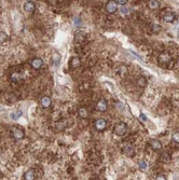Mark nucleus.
<instances>
[{
    "label": "nucleus",
    "instance_id": "nucleus-1",
    "mask_svg": "<svg viewBox=\"0 0 179 180\" xmlns=\"http://www.w3.org/2000/svg\"><path fill=\"white\" fill-rule=\"evenodd\" d=\"M71 124H73V120H67V119L58 120L57 122L54 123V131L55 132L63 131V130H65L66 127L70 126Z\"/></svg>",
    "mask_w": 179,
    "mask_h": 180
},
{
    "label": "nucleus",
    "instance_id": "nucleus-2",
    "mask_svg": "<svg viewBox=\"0 0 179 180\" xmlns=\"http://www.w3.org/2000/svg\"><path fill=\"white\" fill-rule=\"evenodd\" d=\"M10 134H11V137L15 139V140H21V139H23L25 136V133L24 131L21 128V127H13L11 132H10Z\"/></svg>",
    "mask_w": 179,
    "mask_h": 180
},
{
    "label": "nucleus",
    "instance_id": "nucleus-3",
    "mask_svg": "<svg viewBox=\"0 0 179 180\" xmlns=\"http://www.w3.org/2000/svg\"><path fill=\"white\" fill-rule=\"evenodd\" d=\"M114 134L118 135V136H123L124 134H125L126 132H127V124L124 123V122H120V123H118L114 127Z\"/></svg>",
    "mask_w": 179,
    "mask_h": 180
},
{
    "label": "nucleus",
    "instance_id": "nucleus-4",
    "mask_svg": "<svg viewBox=\"0 0 179 180\" xmlns=\"http://www.w3.org/2000/svg\"><path fill=\"white\" fill-rule=\"evenodd\" d=\"M106 11L108 13H114L118 11V2L114 0H109L106 5Z\"/></svg>",
    "mask_w": 179,
    "mask_h": 180
},
{
    "label": "nucleus",
    "instance_id": "nucleus-5",
    "mask_svg": "<svg viewBox=\"0 0 179 180\" xmlns=\"http://www.w3.org/2000/svg\"><path fill=\"white\" fill-rule=\"evenodd\" d=\"M158 59H159V63H160L161 65L165 66V65H167V64L172 60V57H170V55L168 53L163 52V53H161L160 55H159V58Z\"/></svg>",
    "mask_w": 179,
    "mask_h": 180
},
{
    "label": "nucleus",
    "instance_id": "nucleus-6",
    "mask_svg": "<svg viewBox=\"0 0 179 180\" xmlns=\"http://www.w3.org/2000/svg\"><path fill=\"white\" fill-rule=\"evenodd\" d=\"M94 126H95V128H96V131H98V132L105 131V128L107 127L106 120H104V119H98V120H96L95 123H94Z\"/></svg>",
    "mask_w": 179,
    "mask_h": 180
},
{
    "label": "nucleus",
    "instance_id": "nucleus-7",
    "mask_svg": "<svg viewBox=\"0 0 179 180\" xmlns=\"http://www.w3.org/2000/svg\"><path fill=\"white\" fill-rule=\"evenodd\" d=\"M107 108H108V104H107L106 99H99L96 104V110L99 112H105L107 110Z\"/></svg>",
    "mask_w": 179,
    "mask_h": 180
},
{
    "label": "nucleus",
    "instance_id": "nucleus-8",
    "mask_svg": "<svg viewBox=\"0 0 179 180\" xmlns=\"http://www.w3.org/2000/svg\"><path fill=\"white\" fill-rule=\"evenodd\" d=\"M149 145L152 148V150L154 151H160L162 149V147H163L162 146V142L160 140H158V139H151L149 141Z\"/></svg>",
    "mask_w": 179,
    "mask_h": 180
},
{
    "label": "nucleus",
    "instance_id": "nucleus-9",
    "mask_svg": "<svg viewBox=\"0 0 179 180\" xmlns=\"http://www.w3.org/2000/svg\"><path fill=\"white\" fill-rule=\"evenodd\" d=\"M123 153L125 155L132 157V156H134V154H135V149H134V147L132 146V145H125V146L123 147Z\"/></svg>",
    "mask_w": 179,
    "mask_h": 180
},
{
    "label": "nucleus",
    "instance_id": "nucleus-10",
    "mask_svg": "<svg viewBox=\"0 0 179 180\" xmlns=\"http://www.w3.org/2000/svg\"><path fill=\"white\" fill-rule=\"evenodd\" d=\"M43 65V60L40 58V57H35L31 63H30V66L33 67L34 69H40Z\"/></svg>",
    "mask_w": 179,
    "mask_h": 180
},
{
    "label": "nucleus",
    "instance_id": "nucleus-11",
    "mask_svg": "<svg viewBox=\"0 0 179 180\" xmlns=\"http://www.w3.org/2000/svg\"><path fill=\"white\" fill-rule=\"evenodd\" d=\"M176 19V15L173 12H165L163 14V21L166 23H173Z\"/></svg>",
    "mask_w": 179,
    "mask_h": 180
},
{
    "label": "nucleus",
    "instance_id": "nucleus-12",
    "mask_svg": "<svg viewBox=\"0 0 179 180\" xmlns=\"http://www.w3.org/2000/svg\"><path fill=\"white\" fill-rule=\"evenodd\" d=\"M24 10L26 12H28V13H33L36 10V5H35V3L33 1L28 0V1H26L24 3Z\"/></svg>",
    "mask_w": 179,
    "mask_h": 180
},
{
    "label": "nucleus",
    "instance_id": "nucleus-13",
    "mask_svg": "<svg viewBox=\"0 0 179 180\" xmlns=\"http://www.w3.org/2000/svg\"><path fill=\"white\" fill-rule=\"evenodd\" d=\"M80 64H81L80 58L77 57V56H75V57H73V58L70 59V62H69V66H70V68L76 69L80 66Z\"/></svg>",
    "mask_w": 179,
    "mask_h": 180
},
{
    "label": "nucleus",
    "instance_id": "nucleus-14",
    "mask_svg": "<svg viewBox=\"0 0 179 180\" xmlns=\"http://www.w3.org/2000/svg\"><path fill=\"white\" fill-rule=\"evenodd\" d=\"M40 104H41V106L43 108H49L51 106V104H52V100H51V98L49 97V96H44V97L41 98Z\"/></svg>",
    "mask_w": 179,
    "mask_h": 180
},
{
    "label": "nucleus",
    "instance_id": "nucleus-15",
    "mask_svg": "<svg viewBox=\"0 0 179 180\" xmlns=\"http://www.w3.org/2000/svg\"><path fill=\"white\" fill-rule=\"evenodd\" d=\"M36 178V173L34 169H28L24 174V179L25 180H33Z\"/></svg>",
    "mask_w": 179,
    "mask_h": 180
},
{
    "label": "nucleus",
    "instance_id": "nucleus-16",
    "mask_svg": "<svg viewBox=\"0 0 179 180\" xmlns=\"http://www.w3.org/2000/svg\"><path fill=\"white\" fill-rule=\"evenodd\" d=\"M148 7L151 10H155L160 7V2H159V0H149L148 1Z\"/></svg>",
    "mask_w": 179,
    "mask_h": 180
},
{
    "label": "nucleus",
    "instance_id": "nucleus-17",
    "mask_svg": "<svg viewBox=\"0 0 179 180\" xmlns=\"http://www.w3.org/2000/svg\"><path fill=\"white\" fill-rule=\"evenodd\" d=\"M170 161V154L168 152H163L160 155V162L161 163H168Z\"/></svg>",
    "mask_w": 179,
    "mask_h": 180
},
{
    "label": "nucleus",
    "instance_id": "nucleus-18",
    "mask_svg": "<svg viewBox=\"0 0 179 180\" xmlns=\"http://www.w3.org/2000/svg\"><path fill=\"white\" fill-rule=\"evenodd\" d=\"M22 114H23V111H22L21 109H17L16 111H13L10 113V118L13 119V120H17L19 118L22 117Z\"/></svg>",
    "mask_w": 179,
    "mask_h": 180
},
{
    "label": "nucleus",
    "instance_id": "nucleus-19",
    "mask_svg": "<svg viewBox=\"0 0 179 180\" xmlns=\"http://www.w3.org/2000/svg\"><path fill=\"white\" fill-rule=\"evenodd\" d=\"M78 113H79L80 118H82V119H87V118L89 117V111H87V109L85 107L79 108V111H78Z\"/></svg>",
    "mask_w": 179,
    "mask_h": 180
},
{
    "label": "nucleus",
    "instance_id": "nucleus-20",
    "mask_svg": "<svg viewBox=\"0 0 179 180\" xmlns=\"http://www.w3.org/2000/svg\"><path fill=\"white\" fill-rule=\"evenodd\" d=\"M137 85L139 86V88H145L146 85H147V79L145 77H139V78L137 79Z\"/></svg>",
    "mask_w": 179,
    "mask_h": 180
},
{
    "label": "nucleus",
    "instance_id": "nucleus-21",
    "mask_svg": "<svg viewBox=\"0 0 179 180\" xmlns=\"http://www.w3.org/2000/svg\"><path fill=\"white\" fill-rule=\"evenodd\" d=\"M52 63L54 65H58V64L61 63V55L58 53H54L52 55Z\"/></svg>",
    "mask_w": 179,
    "mask_h": 180
},
{
    "label": "nucleus",
    "instance_id": "nucleus-22",
    "mask_svg": "<svg viewBox=\"0 0 179 180\" xmlns=\"http://www.w3.org/2000/svg\"><path fill=\"white\" fill-rule=\"evenodd\" d=\"M172 140L176 143H179V132H175L172 134Z\"/></svg>",
    "mask_w": 179,
    "mask_h": 180
},
{
    "label": "nucleus",
    "instance_id": "nucleus-23",
    "mask_svg": "<svg viewBox=\"0 0 179 180\" xmlns=\"http://www.w3.org/2000/svg\"><path fill=\"white\" fill-rule=\"evenodd\" d=\"M19 79H21V74L17 72H13L11 74V80L12 81H14V82H17Z\"/></svg>",
    "mask_w": 179,
    "mask_h": 180
},
{
    "label": "nucleus",
    "instance_id": "nucleus-24",
    "mask_svg": "<svg viewBox=\"0 0 179 180\" xmlns=\"http://www.w3.org/2000/svg\"><path fill=\"white\" fill-rule=\"evenodd\" d=\"M161 29H162V27H161L159 24H152V31L155 33V34H158V33H160Z\"/></svg>",
    "mask_w": 179,
    "mask_h": 180
},
{
    "label": "nucleus",
    "instance_id": "nucleus-25",
    "mask_svg": "<svg viewBox=\"0 0 179 180\" xmlns=\"http://www.w3.org/2000/svg\"><path fill=\"white\" fill-rule=\"evenodd\" d=\"M5 40H8V36L3 31H0V42H5Z\"/></svg>",
    "mask_w": 179,
    "mask_h": 180
},
{
    "label": "nucleus",
    "instance_id": "nucleus-26",
    "mask_svg": "<svg viewBox=\"0 0 179 180\" xmlns=\"http://www.w3.org/2000/svg\"><path fill=\"white\" fill-rule=\"evenodd\" d=\"M120 11H121V13L123 15H126L127 13H128V10H127V8H126V5H122L121 9H120Z\"/></svg>",
    "mask_w": 179,
    "mask_h": 180
},
{
    "label": "nucleus",
    "instance_id": "nucleus-27",
    "mask_svg": "<svg viewBox=\"0 0 179 180\" xmlns=\"http://www.w3.org/2000/svg\"><path fill=\"white\" fill-rule=\"evenodd\" d=\"M147 163H146L145 161H141L140 163H139V168H140V169H146V168H147Z\"/></svg>",
    "mask_w": 179,
    "mask_h": 180
},
{
    "label": "nucleus",
    "instance_id": "nucleus-28",
    "mask_svg": "<svg viewBox=\"0 0 179 180\" xmlns=\"http://www.w3.org/2000/svg\"><path fill=\"white\" fill-rule=\"evenodd\" d=\"M73 21L76 22V23H75L76 26H80V25H81V19H80V17H73Z\"/></svg>",
    "mask_w": 179,
    "mask_h": 180
},
{
    "label": "nucleus",
    "instance_id": "nucleus-29",
    "mask_svg": "<svg viewBox=\"0 0 179 180\" xmlns=\"http://www.w3.org/2000/svg\"><path fill=\"white\" fill-rule=\"evenodd\" d=\"M126 72V67L125 66H121L120 67V74H125Z\"/></svg>",
    "mask_w": 179,
    "mask_h": 180
},
{
    "label": "nucleus",
    "instance_id": "nucleus-30",
    "mask_svg": "<svg viewBox=\"0 0 179 180\" xmlns=\"http://www.w3.org/2000/svg\"><path fill=\"white\" fill-rule=\"evenodd\" d=\"M156 179L164 180V179H166V176H165L164 174H159V175H158V177H156Z\"/></svg>",
    "mask_w": 179,
    "mask_h": 180
},
{
    "label": "nucleus",
    "instance_id": "nucleus-31",
    "mask_svg": "<svg viewBox=\"0 0 179 180\" xmlns=\"http://www.w3.org/2000/svg\"><path fill=\"white\" fill-rule=\"evenodd\" d=\"M119 5H125L126 3H127V0H118L116 1Z\"/></svg>",
    "mask_w": 179,
    "mask_h": 180
},
{
    "label": "nucleus",
    "instance_id": "nucleus-32",
    "mask_svg": "<svg viewBox=\"0 0 179 180\" xmlns=\"http://www.w3.org/2000/svg\"><path fill=\"white\" fill-rule=\"evenodd\" d=\"M140 120H142V121H147V117H146L144 113H141L140 114Z\"/></svg>",
    "mask_w": 179,
    "mask_h": 180
}]
</instances>
